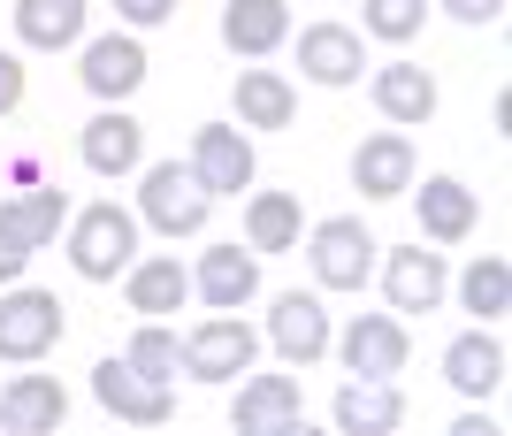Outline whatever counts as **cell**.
I'll return each mask as SVG.
<instances>
[{
    "label": "cell",
    "instance_id": "obj_1",
    "mask_svg": "<svg viewBox=\"0 0 512 436\" xmlns=\"http://www.w3.org/2000/svg\"><path fill=\"white\" fill-rule=\"evenodd\" d=\"M130 261H138V215L115 207V199H92L85 215L69 222V268L85 284H115Z\"/></svg>",
    "mask_w": 512,
    "mask_h": 436
},
{
    "label": "cell",
    "instance_id": "obj_2",
    "mask_svg": "<svg viewBox=\"0 0 512 436\" xmlns=\"http://www.w3.org/2000/svg\"><path fill=\"white\" fill-rule=\"evenodd\" d=\"M214 215V192L192 176V161H153L138 176V222H153L161 238H199Z\"/></svg>",
    "mask_w": 512,
    "mask_h": 436
},
{
    "label": "cell",
    "instance_id": "obj_3",
    "mask_svg": "<svg viewBox=\"0 0 512 436\" xmlns=\"http://www.w3.org/2000/svg\"><path fill=\"white\" fill-rule=\"evenodd\" d=\"M375 253H383V245L367 238L360 215H329V222L306 230V268H314L321 291H360L367 276H375Z\"/></svg>",
    "mask_w": 512,
    "mask_h": 436
},
{
    "label": "cell",
    "instance_id": "obj_4",
    "mask_svg": "<svg viewBox=\"0 0 512 436\" xmlns=\"http://www.w3.org/2000/svg\"><path fill=\"white\" fill-rule=\"evenodd\" d=\"M69 329V306L54 291H31V284H8L0 291V360H46V352L62 345Z\"/></svg>",
    "mask_w": 512,
    "mask_h": 436
},
{
    "label": "cell",
    "instance_id": "obj_5",
    "mask_svg": "<svg viewBox=\"0 0 512 436\" xmlns=\"http://www.w3.org/2000/svg\"><path fill=\"white\" fill-rule=\"evenodd\" d=\"M92 398H100L115 421H130V429H161V421L176 414V383H153V375L130 368V360H100V368H92Z\"/></svg>",
    "mask_w": 512,
    "mask_h": 436
},
{
    "label": "cell",
    "instance_id": "obj_6",
    "mask_svg": "<svg viewBox=\"0 0 512 436\" xmlns=\"http://www.w3.org/2000/svg\"><path fill=\"white\" fill-rule=\"evenodd\" d=\"M306 421V398H299V375H237V398H230V429L237 436H283Z\"/></svg>",
    "mask_w": 512,
    "mask_h": 436
},
{
    "label": "cell",
    "instance_id": "obj_7",
    "mask_svg": "<svg viewBox=\"0 0 512 436\" xmlns=\"http://www.w3.org/2000/svg\"><path fill=\"white\" fill-rule=\"evenodd\" d=\"M260 360V337L237 314H214V322H199L192 337H184V375L192 383H237V375Z\"/></svg>",
    "mask_w": 512,
    "mask_h": 436
},
{
    "label": "cell",
    "instance_id": "obj_8",
    "mask_svg": "<svg viewBox=\"0 0 512 436\" xmlns=\"http://www.w3.org/2000/svg\"><path fill=\"white\" fill-rule=\"evenodd\" d=\"M444 291H451V268H444V253H421V238L398 245V253L383 261V299H390V314H436V306H444Z\"/></svg>",
    "mask_w": 512,
    "mask_h": 436
},
{
    "label": "cell",
    "instance_id": "obj_9",
    "mask_svg": "<svg viewBox=\"0 0 512 436\" xmlns=\"http://www.w3.org/2000/svg\"><path fill=\"white\" fill-rule=\"evenodd\" d=\"M192 176L214 199L222 192H253V138L237 123H199L192 131Z\"/></svg>",
    "mask_w": 512,
    "mask_h": 436
},
{
    "label": "cell",
    "instance_id": "obj_10",
    "mask_svg": "<svg viewBox=\"0 0 512 436\" xmlns=\"http://www.w3.org/2000/svg\"><path fill=\"white\" fill-rule=\"evenodd\" d=\"M85 92L92 100H107V108H123L130 92L146 85V46L130 39V31H107V39H85Z\"/></svg>",
    "mask_w": 512,
    "mask_h": 436
},
{
    "label": "cell",
    "instance_id": "obj_11",
    "mask_svg": "<svg viewBox=\"0 0 512 436\" xmlns=\"http://www.w3.org/2000/svg\"><path fill=\"white\" fill-rule=\"evenodd\" d=\"M329 345L344 352V368H352V375H398V368H406V352H413V337H406L398 314H352V329L329 337Z\"/></svg>",
    "mask_w": 512,
    "mask_h": 436
},
{
    "label": "cell",
    "instance_id": "obj_12",
    "mask_svg": "<svg viewBox=\"0 0 512 436\" xmlns=\"http://www.w3.org/2000/svg\"><path fill=\"white\" fill-rule=\"evenodd\" d=\"M360 69H367V46L352 23H306L299 31V77H314V85H360Z\"/></svg>",
    "mask_w": 512,
    "mask_h": 436
},
{
    "label": "cell",
    "instance_id": "obj_13",
    "mask_svg": "<svg viewBox=\"0 0 512 436\" xmlns=\"http://www.w3.org/2000/svg\"><path fill=\"white\" fill-rule=\"evenodd\" d=\"M268 345L291 360V368H314L321 352H329V306L314 291H283L276 314H268Z\"/></svg>",
    "mask_w": 512,
    "mask_h": 436
},
{
    "label": "cell",
    "instance_id": "obj_14",
    "mask_svg": "<svg viewBox=\"0 0 512 436\" xmlns=\"http://www.w3.org/2000/svg\"><path fill=\"white\" fill-rule=\"evenodd\" d=\"M352 192L360 199H406L413 192V138L406 131H375L352 153Z\"/></svg>",
    "mask_w": 512,
    "mask_h": 436
},
{
    "label": "cell",
    "instance_id": "obj_15",
    "mask_svg": "<svg viewBox=\"0 0 512 436\" xmlns=\"http://www.w3.org/2000/svg\"><path fill=\"white\" fill-rule=\"evenodd\" d=\"M406 199H413V215H421V238H436V245L474 238V222H482V199L459 176H421V192H406Z\"/></svg>",
    "mask_w": 512,
    "mask_h": 436
},
{
    "label": "cell",
    "instance_id": "obj_16",
    "mask_svg": "<svg viewBox=\"0 0 512 436\" xmlns=\"http://www.w3.org/2000/svg\"><path fill=\"white\" fill-rule=\"evenodd\" d=\"M444 383H451L459 398H497V391H505V345H497L490 322L444 345Z\"/></svg>",
    "mask_w": 512,
    "mask_h": 436
},
{
    "label": "cell",
    "instance_id": "obj_17",
    "mask_svg": "<svg viewBox=\"0 0 512 436\" xmlns=\"http://www.w3.org/2000/svg\"><path fill=\"white\" fill-rule=\"evenodd\" d=\"M291 39V0H222V46L245 62H268Z\"/></svg>",
    "mask_w": 512,
    "mask_h": 436
},
{
    "label": "cell",
    "instance_id": "obj_18",
    "mask_svg": "<svg viewBox=\"0 0 512 436\" xmlns=\"http://www.w3.org/2000/svg\"><path fill=\"white\" fill-rule=\"evenodd\" d=\"M192 291L214 306V314H237V306H253V291H260V253L245 245H207L199 253V276H192Z\"/></svg>",
    "mask_w": 512,
    "mask_h": 436
},
{
    "label": "cell",
    "instance_id": "obj_19",
    "mask_svg": "<svg viewBox=\"0 0 512 436\" xmlns=\"http://www.w3.org/2000/svg\"><path fill=\"white\" fill-rule=\"evenodd\" d=\"M329 414H337L344 436H390L398 421H406V398H398V383H390V375H352Z\"/></svg>",
    "mask_w": 512,
    "mask_h": 436
},
{
    "label": "cell",
    "instance_id": "obj_20",
    "mask_svg": "<svg viewBox=\"0 0 512 436\" xmlns=\"http://www.w3.org/2000/svg\"><path fill=\"white\" fill-rule=\"evenodd\" d=\"M367 92H375L383 123H398V131H421L428 115H436V77H428L421 62H383L367 77Z\"/></svg>",
    "mask_w": 512,
    "mask_h": 436
},
{
    "label": "cell",
    "instance_id": "obj_21",
    "mask_svg": "<svg viewBox=\"0 0 512 436\" xmlns=\"http://www.w3.org/2000/svg\"><path fill=\"white\" fill-rule=\"evenodd\" d=\"M77 153H85L92 176H130L138 161H146V131H138V115L100 108V115L85 123V138H77Z\"/></svg>",
    "mask_w": 512,
    "mask_h": 436
},
{
    "label": "cell",
    "instance_id": "obj_22",
    "mask_svg": "<svg viewBox=\"0 0 512 436\" xmlns=\"http://www.w3.org/2000/svg\"><path fill=\"white\" fill-rule=\"evenodd\" d=\"M62 414H69V398L54 375H16L0 391V436H54Z\"/></svg>",
    "mask_w": 512,
    "mask_h": 436
},
{
    "label": "cell",
    "instance_id": "obj_23",
    "mask_svg": "<svg viewBox=\"0 0 512 436\" xmlns=\"http://www.w3.org/2000/svg\"><path fill=\"white\" fill-rule=\"evenodd\" d=\"M237 123L245 131H291L299 123V92L283 69H237Z\"/></svg>",
    "mask_w": 512,
    "mask_h": 436
},
{
    "label": "cell",
    "instance_id": "obj_24",
    "mask_svg": "<svg viewBox=\"0 0 512 436\" xmlns=\"http://www.w3.org/2000/svg\"><path fill=\"white\" fill-rule=\"evenodd\" d=\"M299 238H306L299 192H253L245 199V245L253 253H299Z\"/></svg>",
    "mask_w": 512,
    "mask_h": 436
},
{
    "label": "cell",
    "instance_id": "obj_25",
    "mask_svg": "<svg viewBox=\"0 0 512 436\" xmlns=\"http://www.w3.org/2000/svg\"><path fill=\"white\" fill-rule=\"evenodd\" d=\"M123 291H130V314H176V306L192 299V276L169 261V253H153V261H130L123 268Z\"/></svg>",
    "mask_w": 512,
    "mask_h": 436
},
{
    "label": "cell",
    "instance_id": "obj_26",
    "mask_svg": "<svg viewBox=\"0 0 512 436\" xmlns=\"http://www.w3.org/2000/svg\"><path fill=\"white\" fill-rule=\"evenodd\" d=\"M16 39L39 46V54L77 46L85 39V0H16Z\"/></svg>",
    "mask_w": 512,
    "mask_h": 436
},
{
    "label": "cell",
    "instance_id": "obj_27",
    "mask_svg": "<svg viewBox=\"0 0 512 436\" xmlns=\"http://www.w3.org/2000/svg\"><path fill=\"white\" fill-rule=\"evenodd\" d=\"M0 215H8L23 238H31V253H46V245H54V230L69 222V192H62V184H23V192L8 199Z\"/></svg>",
    "mask_w": 512,
    "mask_h": 436
},
{
    "label": "cell",
    "instance_id": "obj_28",
    "mask_svg": "<svg viewBox=\"0 0 512 436\" xmlns=\"http://www.w3.org/2000/svg\"><path fill=\"white\" fill-rule=\"evenodd\" d=\"M459 299H467V314L497 322V314L512 306V261L505 253H474V268L459 276Z\"/></svg>",
    "mask_w": 512,
    "mask_h": 436
},
{
    "label": "cell",
    "instance_id": "obj_29",
    "mask_svg": "<svg viewBox=\"0 0 512 436\" xmlns=\"http://www.w3.org/2000/svg\"><path fill=\"white\" fill-rule=\"evenodd\" d=\"M123 360H130V368H146L153 383H176V368H184V337H176V329H161V322H146L138 337H130Z\"/></svg>",
    "mask_w": 512,
    "mask_h": 436
},
{
    "label": "cell",
    "instance_id": "obj_30",
    "mask_svg": "<svg viewBox=\"0 0 512 436\" xmlns=\"http://www.w3.org/2000/svg\"><path fill=\"white\" fill-rule=\"evenodd\" d=\"M421 23H428V0H360V31H375L390 46L421 39Z\"/></svg>",
    "mask_w": 512,
    "mask_h": 436
},
{
    "label": "cell",
    "instance_id": "obj_31",
    "mask_svg": "<svg viewBox=\"0 0 512 436\" xmlns=\"http://www.w3.org/2000/svg\"><path fill=\"white\" fill-rule=\"evenodd\" d=\"M23 268H31V238L0 215V284H23Z\"/></svg>",
    "mask_w": 512,
    "mask_h": 436
},
{
    "label": "cell",
    "instance_id": "obj_32",
    "mask_svg": "<svg viewBox=\"0 0 512 436\" xmlns=\"http://www.w3.org/2000/svg\"><path fill=\"white\" fill-rule=\"evenodd\" d=\"M115 16L138 23V31H153V23H169V16H176V0H115Z\"/></svg>",
    "mask_w": 512,
    "mask_h": 436
},
{
    "label": "cell",
    "instance_id": "obj_33",
    "mask_svg": "<svg viewBox=\"0 0 512 436\" xmlns=\"http://www.w3.org/2000/svg\"><path fill=\"white\" fill-rule=\"evenodd\" d=\"M16 108H23V62L0 54V115H16Z\"/></svg>",
    "mask_w": 512,
    "mask_h": 436
},
{
    "label": "cell",
    "instance_id": "obj_34",
    "mask_svg": "<svg viewBox=\"0 0 512 436\" xmlns=\"http://www.w3.org/2000/svg\"><path fill=\"white\" fill-rule=\"evenodd\" d=\"M444 8L459 23H497V16H505V0H444Z\"/></svg>",
    "mask_w": 512,
    "mask_h": 436
}]
</instances>
